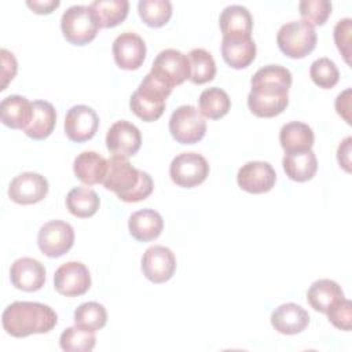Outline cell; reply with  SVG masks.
<instances>
[{
	"mask_svg": "<svg viewBox=\"0 0 352 352\" xmlns=\"http://www.w3.org/2000/svg\"><path fill=\"white\" fill-rule=\"evenodd\" d=\"M250 84L248 107L254 116L270 118L280 114L287 107L292 85L289 69L280 65H267L253 74Z\"/></svg>",
	"mask_w": 352,
	"mask_h": 352,
	"instance_id": "cell-1",
	"label": "cell"
},
{
	"mask_svg": "<svg viewBox=\"0 0 352 352\" xmlns=\"http://www.w3.org/2000/svg\"><path fill=\"white\" fill-rule=\"evenodd\" d=\"M103 186L113 191L118 199L124 202H139L146 199L154 188L151 176L140 169H136L128 158L111 155L109 160Z\"/></svg>",
	"mask_w": 352,
	"mask_h": 352,
	"instance_id": "cell-2",
	"label": "cell"
},
{
	"mask_svg": "<svg viewBox=\"0 0 352 352\" xmlns=\"http://www.w3.org/2000/svg\"><path fill=\"white\" fill-rule=\"evenodd\" d=\"M56 322L58 316L50 305L33 301H15L1 315L4 330L16 338L48 333L55 327Z\"/></svg>",
	"mask_w": 352,
	"mask_h": 352,
	"instance_id": "cell-3",
	"label": "cell"
},
{
	"mask_svg": "<svg viewBox=\"0 0 352 352\" xmlns=\"http://www.w3.org/2000/svg\"><path fill=\"white\" fill-rule=\"evenodd\" d=\"M172 87L147 73L138 89L131 95L129 107L135 116L146 122L158 120L165 110V100L172 92Z\"/></svg>",
	"mask_w": 352,
	"mask_h": 352,
	"instance_id": "cell-4",
	"label": "cell"
},
{
	"mask_svg": "<svg viewBox=\"0 0 352 352\" xmlns=\"http://www.w3.org/2000/svg\"><path fill=\"white\" fill-rule=\"evenodd\" d=\"M99 22L89 6H72L60 18V29L65 38L74 45L92 41L99 32Z\"/></svg>",
	"mask_w": 352,
	"mask_h": 352,
	"instance_id": "cell-5",
	"label": "cell"
},
{
	"mask_svg": "<svg viewBox=\"0 0 352 352\" xmlns=\"http://www.w3.org/2000/svg\"><path fill=\"white\" fill-rule=\"evenodd\" d=\"M315 28L302 21H292L280 26L276 34L279 50L289 58H304L315 50L316 45Z\"/></svg>",
	"mask_w": 352,
	"mask_h": 352,
	"instance_id": "cell-6",
	"label": "cell"
},
{
	"mask_svg": "<svg viewBox=\"0 0 352 352\" xmlns=\"http://www.w3.org/2000/svg\"><path fill=\"white\" fill-rule=\"evenodd\" d=\"M169 132L177 143L194 144L205 136L206 121L197 107L183 104L170 114Z\"/></svg>",
	"mask_w": 352,
	"mask_h": 352,
	"instance_id": "cell-7",
	"label": "cell"
},
{
	"mask_svg": "<svg viewBox=\"0 0 352 352\" xmlns=\"http://www.w3.org/2000/svg\"><path fill=\"white\" fill-rule=\"evenodd\" d=\"M209 175V164L198 153L188 151L177 154L169 166V176L173 183L184 188L201 184Z\"/></svg>",
	"mask_w": 352,
	"mask_h": 352,
	"instance_id": "cell-8",
	"label": "cell"
},
{
	"mask_svg": "<svg viewBox=\"0 0 352 352\" xmlns=\"http://www.w3.org/2000/svg\"><path fill=\"white\" fill-rule=\"evenodd\" d=\"M150 73L172 88L180 85L190 78L188 56L175 48L162 50L155 56Z\"/></svg>",
	"mask_w": 352,
	"mask_h": 352,
	"instance_id": "cell-9",
	"label": "cell"
},
{
	"mask_svg": "<svg viewBox=\"0 0 352 352\" xmlns=\"http://www.w3.org/2000/svg\"><path fill=\"white\" fill-rule=\"evenodd\" d=\"M74 243V230L63 220L47 221L38 230L37 245L47 257H60L67 253Z\"/></svg>",
	"mask_w": 352,
	"mask_h": 352,
	"instance_id": "cell-10",
	"label": "cell"
},
{
	"mask_svg": "<svg viewBox=\"0 0 352 352\" xmlns=\"http://www.w3.org/2000/svg\"><path fill=\"white\" fill-rule=\"evenodd\" d=\"M55 290L66 297H77L91 287V275L85 264L67 261L62 264L54 275Z\"/></svg>",
	"mask_w": 352,
	"mask_h": 352,
	"instance_id": "cell-11",
	"label": "cell"
},
{
	"mask_svg": "<svg viewBox=\"0 0 352 352\" xmlns=\"http://www.w3.org/2000/svg\"><path fill=\"white\" fill-rule=\"evenodd\" d=\"M140 146V131L129 121H116L106 133V147L113 155L129 158L139 151Z\"/></svg>",
	"mask_w": 352,
	"mask_h": 352,
	"instance_id": "cell-12",
	"label": "cell"
},
{
	"mask_svg": "<svg viewBox=\"0 0 352 352\" xmlns=\"http://www.w3.org/2000/svg\"><path fill=\"white\" fill-rule=\"evenodd\" d=\"M176 270V257L173 252L161 245L146 249L142 257L143 275L153 283H164L169 280Z\"/></svg>",
	"mask_w": 352,
	"mask_h": 352,
	"instance_id": "cell-13",
	"label": "cell"
},
{
	"mask_svg": "<svg viewBox=\"0 0 352 352\" xmlns=\"http://www.w3.org/2000/svg\"><path fill=\"white\" fill-rule=\"evenodd\" d=\"M99 126L96 111L87 104H77L67 110L65 117V133L76 143L92 139Z\"/></svg>",
	"mask_w": 352,
	"mask_h": 352,
	"instance_id": "cell-14",
	"label": "cell"
},
{
	"mask_svg": "<svg viewBox=\"0 0 352 352\" xmlns=\"http://www.w3.org/2000/svg\"><path fill=\"white\" fill-rule=\"evenodd\" d=\"M48 192L47 179L36 172H23L15 176L8 186V197L19 205H32L45 198Z\"/></svg>",
	"mask_w": 352,
	"mask_h": 352,
	"instance_id": "cell-15",
	"label": "cell"
},
{
	"mask_svg": "<svg viewBox=\"0 0 352 352\" xmlns=\"http://www.w3.org/2000/svg\"><path fill=\"white\" fill-rule=\"evenodd\" d=\"M111 50L117 66L124 70L139 69L146 58V43L133 32L118 34L113 41Z\"/></svg>",
	"mask_w": 352,
	"mask_h": 352,
	"instance_id": "cell-16",
	"label": "cell"
},
{
	"mask_svg": "<svg viewBox=\"0 0 352 352\" xmlns=\"http://www.w3.org/2000/svg\"><path fill=\"white\" fill-rule=\"evenodd\" d=\"M236 182L243 191L261 194L270 191L274 187L276 182V173L272 165L265 161H249L239 168Z\"/></svg>",
	"mask_w": 352,
	"mask_h": 352,
	"instance_id": "cell-17",
	"label": "cell"
},
{
	"mask_svg": "<svg viewBox=\"0 0 352 352\" xmlns=\"http://www.w3.org/2000/svg\"><path fill=\"white\" fill-rule=\"evenodd\" d=\"M10 279L14 287L19 290L36 292L45 283V268L36 258L21 257L11 264Z\"/></svg>",
	"mask_w": 352,
	"mask_h": 352,
	"instance_id": "cell-18",
	"label": "cell"
},
{
	"mask_svg": "<svg viewBox=\"0 0 352 352\" xmlns=\"http://www.w3.org/2000/svg\"><path fill=\"white\" fill-rule=\"evenodd\" d=\"M224 62L234 69L248 67L256 58V43L250 34H227L221 38Z\"/></svg>",
	"mask_w": 352,
	"mask_h": 352,
	"instance_id": "cell-19",
	"label": "cell"
},
{
	"mask_svg": "<svg viewBox=\"0 0 352 352\" xmlns=\"http://www.w3.org/2000/svg\"><path fill=\"white\" fill-rule=\"evenodd\" d=\"M309 323L308 312L294 302H286L279 305L271 314V324L272 327L287 336L298 334L307 329Z\"/></svg>",
	"mask_w": 352,
	"mask_h": 352,
	"instance_id": "cell-20",
	"label": "cell"
},
{
	"mask_svg": "<svg viewBox=\"0 0 352 352\" xmlns=\"http://www.w3.org/2000/svg\"><path fill=\"white\" fill-rule=\"evenodd\" d=\"M107 166V160L96 151H82L74 158L73 162L76 177L88 186L103 183Z\"/></svg>",
	"mask_w": 352,
	"mask_h": 352,
	"instance_id": "cell-21",
	"label": "cell"
},
{
	"mask_svg": "<svg viewBox=\"0 0 352 352\" xmlns=\"http://www.w3.org/2000/svg\"><path fill=\"white\" fill-rule=\"evenodd\" d=\"M33 116V102L21 95H10L0 103L1 122L12 129H25Z\"/></svg>",
	"mask_w": 352,
	"mask_h": 352,
	"instance_id": "cell-22",
	"label": "cell"
},
{
	"mask_svg": "<svg viewBox=\"0 0 352 352\" xmlns=\"http://www.w3.org/2000/svg\"><path fill=\"white\" fill-rule=\"evenodd\" d=\"M164 228L162 216L154 209H142L128 220L129 234L139 242H148L160 236Z\"/></svg>",
	"mask_w": 352,
	"mask_h": 352,
	"instance_id": "cell-23",
	"label": "cell"
},
{
	"mask_svg": "<svg viewBox=\"0 0 352 352\" xmlns=\"http://www.w3.org/2000/svg\"><path fill=\"white\" fill-rule=\"evenodd\" d=\"M341 300H344V292L341 286L331 279H318L307 292L308 304L322 314H327V311Z\"/></svg>",
	"mask_w": 352,
	"mask_h": 352,
	"instance_id": "cell-24",
	"label": "cell"
},
{
	"mask_svg": "<svg viewBox=\"0 0 352 352\" xmlns=\"http://www.w3.org/2000/svg\"><path fill=\"white\" fill-rule=\"evenodd\" d=\"M279 142L285 153L308 151L314 146V131L308 124L290 121L280 128Z\"/></svg>",
	"mask_w": 352,
	"mask_h": 352,
	"instance_id": "cell-25",
	"label": "cell"
},
{
	"mask_svg": "<svg viewBox=\"0 0 352 352\" xmlns=\"http://www.w3.org/2000/svg\"><path fill=\"white\" fill-rule=\"evenodd\" d=\"M55 124H56L55 107L47 100H34L32 120L23 131L29 138L34 140H43L52 133Z\"/></svg>",
	"mask_w": 352,
	"mask_h": 352,
	"instance_id": "cell-26",
	"label": "cell"
},
{
	"mask_svg": "<svg viewBox=\"0 0 352 352\" xmlns=\"http://www.w3.org/2000/svg\"><path fill=\"white\" fill-rule=\"evenodd\" d=\"M285 173L294 182L311 180L318 170V160L312 150L300 153H285L282 160Z\"/></svg>",
	"mask_w": 352,
	"mask_h": 352,
	"instance_id": "cell-27",
	"label": "cell"
},
{
	"mask_svg": "<svg viewBox=\"0 0 352 352\" xmlns=\"http://www.w3.org/2000/svg\"><path fill=\"white\" fill-rule=\"evenodd\" d=\"M219 26L223 36L227 34H250L253 29V18L249 10L241 4L227 6L220 16Z\"/></svg>",
	"mask_w": 352,
	"mask_h": 352,
	"instance_id": "cell-28",
	"label": "cell"
},
{
	"mask_svg": "<svg viewBox=\"0 0 352 352\" xmlns=\"http://www.w3.org/2000/svg\"><path fill=\"white\" fill-rule=\"evenodd\" d=\"M100 205L98 194L88 187H74L66 195V206L69 212L80 219L94 216Z\"/></svg>",
	"mask_w": 352,
	"mask_h": 352,
	"instance_id": "cell-29",
	"label": "cell"
},
{
	"mask_svg": "<svg viewBox=\"0 0 352 352\" xmlns=\"http://www.w3.org/2000/svg\"><path fill=\"white\" fill-rule=\"evenodd\" d=\"M199 113L209 120H219L224 117L231 107L228 94L217 87L206 88L201 92L198 99Z\"/></svg>",
	"mask_w": 352,
	"mask_h": 352,
	"instance_id": "cell-30",
	"label": "cell"
},
{
	"mask_svg": "<svg viewBox=\"0 0 352 352\" xmlns=\"http://www.w3.org/2000/svg\"><path fill=\"white\" fill-rule=\"evenodd\" d=\"M100 28H114L128 15V0H95L89 4Z\"/></svg>",
	"mask_w": 352,
	"mask_h": 352,
	"instance_id": "cell-31",
	"label": "cell"
},
{
	"mask_svg": "<svg viewBox=\"0 0 352 352\" xmlns=\"http://www.w3.org/2000/svg\"><path fill=\"white\" fill-rule=\"evenodd\" d=\"M190 60V81L192 84H205L214 78L216 63L210 52L204 48H194L188 52Z\"/></svg>",
	"mask_w": 352,
	"mask_h": 352,
	"instance_id": "cell-32",
	"label": "cell"
},
{
	"mask_svg": "<svg viewBox=\"0 0 352 352\" xmlns=\"http://www.w3.org/2000/svg\"><path fill=\"white\" fill-rule=\"evenodd\" d=\"M138 12L147 26L161 28L172 16V3L169 0H140Z\"/></svg>",
	"mask_w": 352,
	"mask_h": 352,
	"instance_id": "cell-33",
	"label": "cell"
},
{
	"mask_svg": "<svg viewBox=\"0 0 352 352\" xmlns=\"http://www.w3.org/2000/svg\"><path fill=\"white\" fill-rule=\"evenodd\" d=\"M107 312L104 307L95 301L80 304L74 311V324L89 331H96L104 327Z\"/></svg>",
	"mask_w": 352,
	"mask_h": 352,
	"instance_id": "cell-34",
	"label": "cell"
},
{
	"mask_svg": "<svg viewBox=\"0 0 352 352\" xmlns=\"http://www.w3.org/2000/svg\"><path fill=\"white\" fill-rule=\"evenodd\" d=\"M95 331L78 326L65 329L59 337V345L66 352H89L95 348Z\"/></svg>",
	"mask_w": 352,
	"mask_h": 352,
	"instance_id": "cell-35",
	"label": "cell"
},
{
	"mask_svg": "<svg viewBox=\"0 0 352 352\" xmlns=\"http://www.w3.org/2000/svg\"><path fill=\"white\" fill-rule=\"evenodd\" d=\"M309 76L312 81L323 89L333 88L340 80V72L336 63L326 56L319 58L311 63Z\"/></svg>",
	"mask_w": 352,
	"mask_h": 352,
	"instance_id": "cell-36",
	"label": "cell"
},
{
	"mask_svg": "<svg viewBox=\"0 0 352 352\" xmlns=\"http://www.w3.org/2000/svg\"><path fill=\"white\" fill-rule=\"evenodd\" d=\"M298 11L302 21L314 25H323L331 14V3L329 0H301Z\"/></svg>",
	"mask_w": 352,
	"mask_h": 352,
	"instance_id": "cell-37",
	"label": "cell"
},
{
	"mask_svg": "<svg viewBox=\"0 0 352 352\" xmlns=\"http://www.w3.org/2000/svg\"><path fill=\"white\" fill-rule=\"evenodd\" d=\"M351 33H352V19L344 18L340 19L334 26V43L344 56L345 62L351 65Z\"/></svg>",
	"mask_w": 352,
	"mask_h": 352,
	"instance_id": "cell-38",
	"label": "cell"
},
{
	"mask_svg": "<svg viewBox=\"0 0 352 352\" xmlns=\"http://www.w3.org/2000/svg\"><path fill=\"white\" fill-rule=\"evenodd\" d=\"M329 320L340 330L349 331L352 323V302L349 300H341L331 309L327 311Z\"/></svg>",
	"mask_w": 352,
	"mask_h": 352,
	"instance_id": "cell-39",
	"label": "cell"
},
{
	"mask_svg": "<svg viewBox=\"0 0 352 352\" xmlns=\"http://www.w3.org/2000/svg\"><path fill=\"white\" fill-rule=\"evenodd\" d=\"M1 62H3V85H1V91H4L7 84H8V81L14 78V76L16 73V69H18V65H16V60H15L12 52L7 51L6 48L1 50Z\"/></svg>",
	"mask_w": 352,
	"mask_h": 352,
	"instance_id": "cell-40",
	"label": "cell"
},
{
	"mask_svg": "<svg viewBox=\"0 0 352 352\" xmlns=\"http://www.w3.org/2000/svg\"><path fill=\"white\" fill-rule=\"evenodd\" d=\"M351 88H346L336 99L337 114L341 116L348 124H351Z\"/></svg>",
	"mask_w": 352,
	"mask_h": 352,
	"instance_id": "cell-41",
	"label": "cell"
},
{
	"mask_svg": "<svg viewBox=\"0 0 352 352\" xmlns=\"http://www.w3.org/2000/svg\"><path fill=\"white\" fill-rule=\"evenodd\" d=\"M351 136H346L337 148V160L340 166H342L346 172H351Z\"/></svg>",
	"mask_w": 352,
	"mask_h": 352,
	"instance_id": "cell-42",
	"label": "cell"
},
{
	"mask_svg": "<svg viewBox=\"0 0 352 352\" xmlns=\"http://www.w3.org/2000/svg\"><path fill=\"white\" fill-rule=\"evenodd\" d=\"M28 7H30L36 14H50L52 12L56 7H59V0H28L26 1Z\"/></svg>",
	"mask_w": 352,
	"mask_h": 352,
	"instance_id": "cell-43",
	"label": "cell"
}]
</instances>
